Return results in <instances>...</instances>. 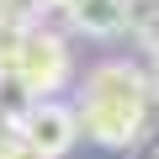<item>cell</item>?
I'll return each instance as SVG.
<instances>
[{"label": "cell", "instance_id": "6da1fadb", "mask_svg": "<svg viewBox=\"0 0 159 159\" xmlns=\"http://www.w3.org/2000/svg\"><path fill=\"white\" fill-rule=\"evenodd\" d=\"M148 96L154 80L133 64H101L90 69L85 90H80V133L96 138L101 148H127L148 127Z\"/></svg>", "mask_w": 159, "mask_h": 159}, {"label": "cell", "instance_id": "7a4b0ae2", "mask_svg": "<svg viewBox=\"0 0 159 159\" xmlns=\"http://www.w3.org/2000/svg\"><path fill=\"white\" fill-rule=\"evenodd\" d=\"M16 80L37 96L48 101L64 80H69V43L48 27H27V43H21V58H16Z\"/></svg>", "mask_w": 159, "mask_h": 159}, {"label": "cell", "instance_id": "3957f363", "mask_svg": "<svg viewBox=\"0 0 159 159\" xmlns=\"http://www.w3.org/2000/svg\"><path fill=\"white\" fill-rule=\"evenodd\" d=\"M16 138L32 154H43V159H64L74 148V138H80V111L74 106H58V101H37Z\"/></svg>", "mask_w": 159, "mask_h": 159}, {"label": "cell", "instance_id": "277c9868", "mask_svg": "<svg viewBox=\"0 0 159 159\" xmlns=\"http://www.w3.org/2000/svg\"><path fill=\"white\" fill-rule=\"evenodd\" d=\"M64 16L85 37H122L127 32V0H64Z\"/></svg>", "mask_w": 159, "mask_h": 159}, {"label": "cell", "instance_id": "5b68a950", "mask_svg": "<svg viewBox=\"0 0 159 159\" xmlns=\"http://www.w3.org/2000/svg\"><path fill=\"white\" fill-rule=\"evenodd\" d=\"M32 106H37V96L21 85L16 74H0V127H6L11 138L21 133V122L32 117Z\"/></svg>", "mask_w": 159, "mask_h": 159}, {"label": "cell", "instance_id": "8992f818", "mask_svg": "<svg viewBox=\"0 0 159 159\" xmlns=\"http://www.w3.org/2000/svg\"><path fill=\"white\" fill-rule=\"evenodd\" d=\"M127 32L159 58V0H127Z\"/></svg>", "mask_w": 159, "mask_h": 159}, {"label": "cell", "instance_id": "52a82bcc", "mask_svg": "<svg viewBox=\"0 0 159 159\" xmlns=\"http://www.w3.org/2000/svg\"><path fill=\"white\" fill-rule=\"evenodd\" d=\"M32 27H37V21H32ZM21 43H27V21H6V16H0V74H16Z\"/></svg>", "mask_w": 159, "mask_h": 159}, {"label": "cell", "instance_id": "ba28073f", "mask_svg": "<svg viewBox=\"0 0 159 159\" xmlns=\"http://www.w3.org/2000/svg\"><path fill=\"white\" fill-rule=\"evenodd\" d=\"M37 11H43V0H0V16H6V21H27L32 27Z\"/></svg>", "mask_w": 159, "mask_h": 159}, {"label": "cell", "instance_id": "9c48e42d", "mask_svg": "<svg viewBox=\"0 0 159 159\" xmlns=\"http://www.w3.org/2000/svg\"><path fill=\"white\" fill-rule=\"evenodd\" d=\"M0 159H43V154H32L21 138H0Z\"/></svg>", "mask_w": 159, "mask_h": 159}, {"label": "cell", "instance_id": "30bf717a", "mask_svg": "<svg viewBox=\"0 0 159 159\" xmlns=\"http://www.w3.org/2000/svg\"><path fill=\"white\" fill-rule=\"evenodd\" d=\"M154 96H159V69H154Z\"/></svg>", "mask_w": 159, "mask_h": 159}, {"label": "cell", "instance_id": "8fae6325", "mask_svg": "<svg viewBox=\"0 0 159 159\" xmlns=\"http://www.w3.org/2000/svg\"><path fill=\"white\" fill-rule=\"evenodd\" d=\"M43 6H64V0H43Z\"/></svg>", "mask_w": 159, "mask_h": 159}, {"label": "cell", "instance_id": "7c38bea8", "mask_svg": "<svg viewBox=\"0 0 159 159\" xmlns=\"http://www.w3.org/2000/svg\"><path fill=\"white\" fill-rule=\"evenodd\" d=\"M0 138H11V133H6V127H0Z\"/></svg>", "mask_w": 159, "mask_h": 159}]
</instances>
